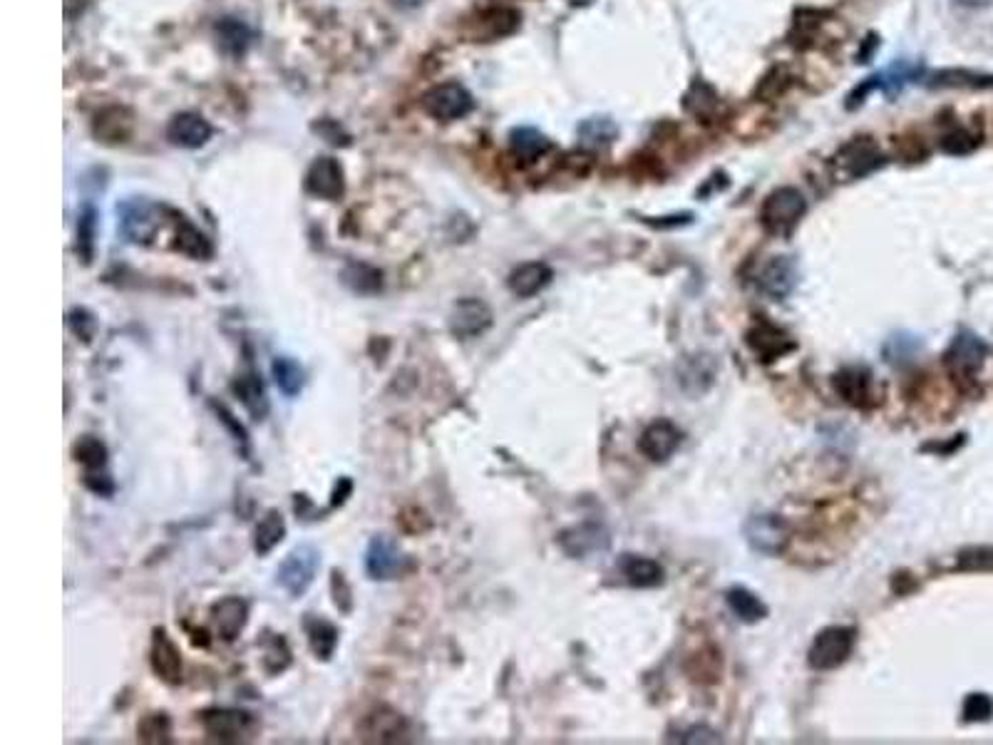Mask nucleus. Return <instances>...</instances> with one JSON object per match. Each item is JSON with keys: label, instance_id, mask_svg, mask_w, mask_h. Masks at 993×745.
<instances>
[{"label": "nucleus", "instance_id": "nucleus-16", "mask_svg": "<svg viewBox=\"0 0 993 745\" xmlns=\"http://www.w3.org/2000/svg\"><path fill=\"white\" fill-rule=\"evenodd\" d=\"M745 539L760 554H780L787 542V529L778 517L755 515L745 522Z\"/></svg>", "mask_w": 993, "mask_h": 745}, {"label": "nucleus", "instance_id": "nucleus-38", "mask_svg": "<svg viewBox=\"0 0 993 745\" xmlns=\"http://www.w3.org/2000/svg\"><path fill=\"white\" fill-rule=\"evenodd\" d=\"M683 107L696 117H710L718 110V95L706 82H696L683 97Z\"/></svg>", "mask_w": 993, "mask_h": 745}, {"label": "nucleus", "instance_id": "nucleus-52", "mask_svg": "<svg viewBox=\"0 0 993 745\" xmlns=\"http://www.w3.org/2000/svg\"><path fill=\"white\" fill-rule=\"evenodd\" d=\"M956 3L961 5V8H986V5H991V0H956Z\"/></svg>", "mask_w": 993, "mask_h": 745}, {"label": "nucleus", "instance_id": "nucleus-36", "mask_svg": "<svg viewBox=\"0 0 993 745\" xmlns=\"http://www.w3.org/2000/svg\"><path fill=\"white\" fill-rule=\"evenodd\" d=\"M72 457L80 465H85L87 472L102 470L107 465V447L95 435H85V438L77 440L75 447H72Z\"/></svg>", "mask_w": 993, "mask_h": 745}, {"label": "nucleus", "instance_id": "nucleus-13", "mask_svg": "<svg viewBox=\"0 0 993 745\" xmlns=\"http://www.w3.org/2000/svg\"><path fill=\"white\" fill-rule=\"evenodd\" d=\"M306 189L308 194L326 202H336L346 192V177H343V167L338 159L333 157H318L306 172Z\"/></svg>", "mask_w": 993, "mask_h": 745}, {"label": "nucleus", "instance_id": "nucleus-31", "mask_svg": "<svg viewBox=\"0 0 993 745\" xmlns=\"http://www.w3.org/2000/svg\"><path fill=\"white\" fill-rule=\"evenodd\" d=\"M343 281L348 289L360 296H373L383 289V274L375 266L360 264V261H353L343 269Z\"/></svg>", "mask_w": 993, "mask_h": 745}, {"label": "nucleus", "instance_id": "nucleus-5", "mask_svg": "<svg viewBox=\"0 0 993 745\" xmlns=\"http://www.w3.org/2000/svg\"><path fill=\"white\" fill-rule=\"evenodd\" d=\"M120 231L130 244H149L157 236L162 224V207L149 202L147 197H127L117 204Z\"/></svg>", "mask_w": 993, "mask_h": 745}, {"label": "nucleus", "instance_id": "nucleus-53", "mask_svg": "<svg viewBox=\"0 0 993 745\" xmlns=\"http://www.w3.org/2000/svg\"><path fill=\"white\" fill-rule=\"evenodd\" d=\"M393 5H398V8H405V10H410V8H418V5H423L425 0H390Z\"/></svg>", "mask_w": 993, "mask_h": 745}, {"label": "nucleus", "instance_id": "nucleus-14", "mask_svg": "<svg viewBox=\"0 0 993 745\" xmlns=\"http://www.w3.org/2000/svg\"><path fill=\"white\" fill-rule=\"evenodd\" d=\"M745 341H748V346L753 348L755 356L765 363L778 361V358L795 351V341H792L782 328L773 326V323L768 321L755 323V326L748 331V336H745Z\"/></svg>", "mask_w": 993, "mask_h": 745}, {"label": "nucleus", "instance_id": "nucleus-42", "mask_svg": "<svg viewBox=\"0 0 993 745\" xmlns=\"http://www.w3.org/2000/svg\"><path fill=\"white\" fill-rule=\"evenodd\" d=\"M579 135L584 142H596V145H606L616 137V125L606 117H594V120H586L584 125L579 127Z\"/></svg>", "mask_w": 993, "mask_h": 745}, {"label": "nucleus", "instance_id": "nucleus-4", "mask_svg": "<svg viewBox=\"0 0 993 745\" xmlns=\"http://www.w3.org/2000/svg\"><path fill=\"white\" fill-rule=\"evenodd\" d=\"M410 569H413V562L395 539H390L388 534H378L370 539L368 549H365V574L373 582H393V579L405 577Z\"/></svg>", "mask_w": 993, "mask_h": 745}, {"label": "nucleus", "instance_id": "nucleus-19", "mask_svg": "<svg viewBox=\"0 0 993 745\" xmlns=\"http://www.w3.org/2000/svg\"><path fill=\"white\" fill-rule=\"evenodd\" d=\"M554 279V271L549 269L544 261H527V264L517 266V269L509 274L507 286L517 298H532L537 296L539 291L547 289Z\"/></svg>", "mask_w": 993, "mask_h": 745}, {"label": "nucleus", "instance_id": "nucleus-49", "mask_svg": "<svg viewBox=\"0 0 993 745\" xmlns=\"http://www.w3.org/2000/svg\"><path fill=\"white\" fill-rule=\"evenodd\" d=\"M785 85H787V75H785V70H773L770 75H765V80L760 82V87H758V95H763V97H775L778 92L785 90Z\"/></svg>", "mask_w": 993, "mask_h": 745}, {"label": "nucleus", "instance_id": "nucleus-27", "mask_svg": "<svg viewBox=\"0 0 993 745\" xmlns=\"http://www.w3.org/2000/svg\"><path fill=\"white\" fill-rule=\"evenodd\" d=\"M929 87H969V90H993V75L964 68H946L929 77Z\"/></svg>", "mask_w": 993, "mask_h": 745}, {"label": "nucleus", "instance_id": "nucleus-34", "mask_svg": "<svg viewBox=\"0 0 993 745\" xmlns=\"http://www.w3.org/2000/svg\"><path fill=\"white\" fill-rule=\"evenodd\" d=\"M517 25H519V15L514 13V10L497 8V10H490V13L482 15L480 33L477 35L485 40H495V38H502V35L512 33Z\"/></svg>", "mask_w": 993, "mask_h": 745}, {"label": "nucleus", "instance_id": "nucleus-11", "mask_svg": "<svg viewBox=\"0 0 993 745\" xmlns=\"http://www.w3.org/2000/svg\"><path fill=\"white\" fill-rule=\"evenodd\" d=\"M986 353H989V348H986V343L979 336H974L971 331H961L951 341L944 361L956 378H974L981 371V366H984Z\"/></svg>", "mask_w": 993, "mask_h": 745}, {"label": "nucleus", "instance_id": "nucleus-37", "mask_svg": "<svg viewBox=\"0 0 993 745\" xmlns=\"http://www.w3.org/2000/svg\"><path fill=\"white\" fill-rule=\"evenodd\" d=\"M95 234H97V214L92 207H85L77 217V254L85 264H90L95 256Z\"/></svg>", "mask_w": 993, "mask_h": 745}, {"label": "nucleus", "instance_id": "nucleus-6", "mask_svg": "<svg viewBox=\"0 0 993 745\" xmlns=\"http://www.w3.org/2000/svg\"><path fill=\"white\" fill-rule=\"evenodd\" d=\"M882 164L884 154L877 142L869 140V137H857V140L840 147V152L832 159V172H835L837 182H852V179L867 177Z\"/></svg>", "mask_w": 993, "mask_h": 745}, {"label": "nucleus", "instance_id": "nucleus-15", "mask_svg": "<svg viewBox=\"0 0 993 745\" xmlns=\"http://www.w3.org/2000/svg\"><path fill=\"white\" fill-rule=\"evenodd\" d=\"M212 621L219 639L231 644L249 624V604L241 596H224L212 606Z\"/></svg>", "mask_w": 993, "mask_h": 745}, {"label": "nucleus", "instance_id": "nucleus-51", "mask_svg": "<svg viewBox=\"0 0 993 745\" xmlns=\"http://www.w3.org/2000/svg\"><path fill=\"white\" fill-rule=\"evenodd\" d=\"M351 492H353V482L348 480V477H343V480L336 485V490H333L331 507H341L343 502L348 500V495H351Z\"/></svg>", "mask_w": 993, "mask_h": 745}, {"label": "nucleus", "instance_id": "nucleus-9", "mask_svg": "<svg viewBox=\"0 0 993 745\" xmlns=\"http://www.w3.org/2000/svg\"><path fill=\"white\" fill-rule=\"evenodd\" d=\"M472 107H475V100L460 82H442V85L427 90L423 97V110L432 120L440 122L462 120V117L470 115Z\"/></svg>", "mask_w": 993, "mask_h": 745}, {"label": "nucleus", "instance_id": "nucleus-10", "mask_svg": "<svg viewBox=\"0 0 993 745\" xmlns=\"http://www.w3.org/2000/svg\"><path fill=\"white\" fill-rule=\"evenodd\" d=\"M492 318H495L492 316V308L482 298H460L452 306L447 326H450V333L455 338L470 341V338H477L485 331H490Z\"/></svg>", "mask_w": 993, "mask_h": 745}, {"label": "nucleus", "instance_id": "nucleus-23", "mask_svg": "<svg viewBox=\"0 0 993 745\" xmlns=\"http://www.w3.org/2000/svg\"><path fill=\"white\" fill-rule=\"evenodd\" d=\"M231 390L236 393V398L241 400V405L246 408V413L254 420H264L269 415V395H266L264 383L254 371L239 375V378L231 383Z\"/></svg>", "mask_w": 993, "mask_h": 745}, {"label": "nucleus", "instance_id": "nucleus-22", "mask_svg": "<svg viewBox=\"0 0 993 745\" xmlns=\"http://www.w3.org/2000/svg\"><path fill=\"white\" fill-rule=\"evenodd\" d=\"M303 631H306L308 646H311L313 656L318 661H331L338 649V629L328 619L316 614H306L303 619Z\"/></svg>", "mask_w": 993, "mask_h": 745}, {"label": "nucleus", "instance_id": "nucleus-44", "mask_svg": "<svg viewBox=\"0 0 993 745\" xmlns=\"http://www.w3.org/2000/svg\"><path fill=\"white\" fill-rule=\"evenodd\" d=\"M993 716V701L986 693H971L964 701V718L966 721H989Z\"/></svg>", "mask_w": 993, "mask_h": 745}, {"label": "nucleus", "instance_id": "nucleus-17", "mask_svg": "<svg viewBox=\"0 0 993 745\" xmlns=\"http://www.w3.org/2000/svg\"><path fill=\"white\" fill-rule=\"evenodd\" d=\"M681 440L683 433L671 420H656V423H651L641 433L639 450L651 462H666L681 447Z\"/></svg>", "mask_w": 993, "mask_h": 745}, {"label": "nucleus", "instance_id": "nucleus-21", "mask_svg": "<svg viewBox=\"0 0 993 745\" xmlns=\"http://www.w3.org/2000/svg\"><path fill=\"white\" fill-rule=\"evenodd\" d=\"M835 390L845 403L864 405L872 403V373L862 366H847L835 375Z\"/></svg>", "mask_w": 993, "mask_h": 745}, {"label": "nucleus", "instance_id": "nucleus-8", "mask_svg": "<svg viewBox=\"0 0 993 745\" xmlns=\"http://www.w3.org/2000/svg\"><path fill=\"white\" fill-rule=\"evenodd\" d=\"M363 743H405L410 738V721L390 706H378L363 716L358 726Z\"/></svg>", "mask_w": 993, "mask_h": 745}, {"label": "nucleus", "instance_id": "nucleus-33", "mask_svg": "<svg viewBox=\"0 0 993 745\" xmlns=\"http://www.w3.org/2000/svg\"><path fill=\"white\" fill-rule=\"evenodd\" d=\"M574 542H579V547L571 552V557H584V554L596 552V549L609 547V537H606V532L601 527H576L571 529V532H564L562 537L564 547Z\"/></svg>", "mask_w": 993, "mask_h": 745}, {"label": "nucleus", "instance_id": "nucleus-43", "mask_svg": "<svg viewBox=\"0 0 993 745\" xmlns=\"http://www.w3.org/2000/svg\"><path fill=\"white\" fill-rule=\"evenodd\" d=\"M959 567L966 572H993V549L969 547L959 554Z\"/></svg>", "mask_w": 993, "mask_h": 745}, {"label": "nucleus", "instance_id": "nucleus-7", "mask_svg": "<svg viewBox=\"0 0 993 745\" xmlns=\"http://www.w3.org/2000/svg\"><path fill=\"white\" fill-rule=\"evenodd\" d=\"M854 649V629L850 626H827L815 636L810 646V666L815 671H832L850 659Z\"/></svg>", "mask_w": 993, "mask_h": 745}, {"label": "nucleus", "instance_id": "nucleus-48", "mask_svg": "<svg viewBox=\"0 0 993 745\" xmlns=\"http://www.w3.org/2000/svg\"><path fill=\"white\" fill-rule=\"evenodd\" d=\"M85 487H87V490L95 492V495H102V497H107V495H112V492H115V482H112V477L105 475V472H100V470L87 472V475H85Z\"/></svg>", "mask_w": 993, "mask_h": 745}, {"label": "nucleus", "instance_id": "nucleus-32", "mask_svg": "<svg viewBox=\"0 0 993 745\" xmlns=\"http://www.w3.org/2000/svg\"><path fill=\"white\" fill-rule=\"evenodd\" d=\"M509 147H512V152L517 154L519 159H524V162H534V159H539L549 147H552V142H549L542 132L534 130V127H517V130L509 135Z\"/></svg>", "mask_w": 993, "mask_h": 745}, {"label": "nucleus", "instance_id": "nucleus-26", "mask_svg": "<svg viewBox=\"0 0 993 745\" xmlns=\"http://www.w3.org/2000/svg\"><path fill=\"white\" fill-rule=\"evenodd\" d=\"M621 569L626 574V582L636 589H653L663 582V567L653 559L636 557V554H626Z\"/></svg>", "mask_w": 993, "mask_h": 745}, {"label": "nucleus", "instance_id": "nucleus-20", "mask_svg": "<svg viewBox=\"0 0 993 745\" xmlns=\"http://www.w3.org/2000/svg\"><path fill=\"white\" fill-rule=\"evenodd\" d=\"M758 284L765 294L773 298L790 296V291L795 289L797 284L795 261H792L790 256H773V259L763 266V271H760Z\"/></svg>", "mask_w": 993, "mask_h": 745}, {"label": "nucleus", "instance_id": "nucleus-12", "mask_svg": "<svg viewBox=\"0 0 993 745\" xmlns=\"http://www.w3.org/2000/svg\"><path fill=\"white\" fill-rule=\"evenodd\" d=\"M149 664H152V671L157 673L159 681L169 683V686H177L184 678V661H182V651L174 644L172 636L167 634V629H154L152 634V646H149Z\"/></svg>", "mask_w": 993, "mask_h": 745}, {"label": "nucleus", "instance_id": "nucleus-30", "mask_svg": "<svg viewBox=\"0 0 993 745\" xmlns=\"http://www.w3.org/2000/svg\"><path fill=\"white\" fill-rule=\"evenodd\" d=\"M725 599H728L730 611H733L740 621H745V624H758L760 619L768 616V606L745 587H733L728 594H725Z\"/></svg>", "mask_w": 993, "mask_h": 745}, {"label": "nucleus", "instance_id": "nucleus-45", "mask_svg": "<svg viewBox=\"0 0 993 745\" xmlns=\"http://www.w3.org/2000/svg\"><path fill=\"white\" fill-rule=\"evenodd\" d=\"M209 405H212V410L216 413V418H219L221 423H224L226 428H229V433L234 435V440H236V443H241V445H249V433H246V430H244V425H241L239 420L234 418V413H231V410L226 408L224 403H216V400H212V403H209Z\"/></svg>", "mask_w": 993, "mask_h": 745}, {"label": "nucleus", "instance_id": "nucleus-41", "mask_svg": "<svg viewBox=\"0 0 993 745\" xmlns=\"http://www.w3.org/2000/svg\"><path fill=\"white\" fill-rule=\"evenodd\" d=\"M979 137L974 132L964 130V127H954V130L946 132L941 137V149L946 154H954V157H961V154H971L976 147H979Z\"/></svg>", "mask_w": 993, "mask_h": 745}, {"label": "nucleus", "instance_id": "nucleus-18", "mask_svg": "<svg viewBox=\"0 0 993 745\" xmlns=\"http://www.w3.org/2000/svg\"><path fill=\"white\" fill-rule=\"evenodd\" d=\"M167 140L184 149H199L212 140V125L197 112H179L169 120Z\"/></svg>", "mask_w": 993, "mask_h": 745}, {"label": "nucleus", "instance_id": "nucleus-1", "mask_svg": "<svg viewBox=\"0 0 993 745\" xmlns=\"http://www.w3.org/2000/svg\"><path fill=\"white\" fill-rule=\"evenodd\" d=\"M318 567H321V552L313 544H298L281 562L279 572H276V584L291 599H301L311 589V584L316 582Z\"/></svg>", "mask_w": 993, "mask_h": 745}, {"label": "nucleus", "instance_id": "nucleus-29", "mask_svg": "<svg viewBox=\"0 0 993 745\" xmlns=\"http://www.w3.org/2000/svg\"><path fill=\"white\" fill-rule=\"evenodd\" d=\"M271 375H274V383L286 398H296L303 390V383H306V373H303L301 363L291 356H276L274 363H271Z\"/></svg>", "mask_w": 993, "mask_h": 745}, {"label": "nucleus", "instance_id": "nucleus-50", "mask_svg": "<svg viewBox=\"0 0 993 745\" xmlns=\"http://www.w3.org/2000/svg\"><path fill=\"white\" fill-rule=\"evenodd\" d=\"M718 741L720 738L715 736L713 731H708V728H691V731L681 738V743H718Z\"/></svg>", "mask_w": 993, "mask_h": 745}, {"label": "nucleus", "instance_id": "nucleus-47", "mask_svg": "<svg viewBox=\"0 0 993 745\" xmlns=\"http://www.w3.org/2000/svg\"><path fill=\"white\" fill-rule=\"evenodd\" d=\"M68 321H70L72 331H75L77 336L82 338V341H87V343L92 341L97 323H95V316H92L90 311H85V308H75V311H72L68 316Z\"/></svg>", "mask_w": 993, "mask_h": 745}, {"label": "nucleus", "instance_id": "nucleus-46", "mask_svg": "<svg viewBox=\"0 0 993 745\" xmlns=\"http://www.w3.org/2000/svg\"><path fill=\"white\" fill-rule=\"evenodd\" d=\"M331 589H333V601H336V606L341 611H351L353 609V589H351V584L346 582V577H343V572H338V569H333L331 572Z\"/></svg>", "mask_w": 993, "mask_h": 745}, {"label": "nucleus", "instance_id": "nucleus-25", "mask_svg": "<svg viewBox=\"0 0 993 745\" xmlns=\"http://www.w3.org/2000/svg\"><path fill=\"white\" fill-rule=\"evenodd\" d=\"M286 537V520L279 510H269L264 517H261L259 524H256L254 532V549L259 557H266V554L274 552Z\"/></svg>", "mask_w": 993, "mask_h": 745}, {"label": "nucleus", "instance_id": "nucleus-40", "mask_svg": "<svg viewBox=\"0 0 993 745\" xmlns=\"http://www.w3.org/2000/svg\"><path fill=\"white\" fill-rule=\"evenodd\" d=\"M288 664H291V651H288L286 641L281 636H274V639L264 641V669L271 676L276 673L286 671Z\"/></svg>", "mask_w": 993, "mask_h": 745}, {"label": "nucleus", "instance_id": "nucleus-24", "mask_svg": "<svg viewBox=\"0 0 993 745\" xmlns=\"http://www.w3.org/2000/svg\"><path fill=\"white\" fill-rule=\"evenodd\" d=\"M216 40L219 48L231 58H244L251 45V28L239 18H221L216 23Z\"/></svg>", "mask_w": 993, "mask_h": 745}, {"label": "nucleus", "instance_id": "nucleus-3", "mask_svg": "<svg viewBox=\"0 0 993 745\" xmlns=\"http://www.w3.org/2000/svg\"><path fill=\"white\" fill-rule=\"evenodd\" d=\"M807 202L805 194L795 187H780L775 189L773 194H768V199L763 202V209H760V222H763L765 231L775 236H785L795 229L797 222L805 214Z\"/></svg>", "mask_w": 993, "mask_h": 745}, {"label": "nucleus", "instance_id": "nucleus-54", "mask_svg": "<svg viewBox=\"0 0 993 745\" xmlns=\"http://www.w3.org/2000/svg\"><path fill=\"white\" fill-rule=\"evenodd\" d=\"M571 3H589V0H571Z\"/></svg>", "mask_w": 993, "mask_h": 745}, {"label": "nucleus", "instance_id": "nucleus-39", "mask_svg": "<svg viewBox=\"0 0 993 745\" xmlns=\"http://www.w3.org/2000/svg\"><path fill=\"white\" fill-rule=\"evenodd\" d=\"M130 132V120H125V112L122 110H107L97 117L95 122V135L102 137L107 142H122Z\"/></svg>", "mask_w": 993, "mask_h": 745}, {"label": "nucleus", "instance_id": "nucleus-28", "mask_svg": "<svg viewBox=\"0 0 993 745\" xmlns=\"http://www.w3.org/2000/svg\"><path fill=\"white\" fill-rule=\"evenodd\" d=\"M177 251H182L189 259H212L214 246L202 231L197 229L189 219L179 217L177 214Z\"/></svg>", "mask_w": 993, "mask_h": 745}, {"label": "nucleus", "instance_id": "nucleus-35", "mask_svg": "<svg viewBox=\"0 0 993 745\" xmlns=\"http://www.w3.org/2000/svg\"><path fill=\"white\" fill-rule=\"evenodd\" d=\"M137 738L142 743H172V718L167 713H147L140 723H137Z\"/></svg>", "mask_w": 993, "mask_h": 745}, {"label": "nucleus", "instance_id": "nucleus-2", "mask_svg": "<svg viewBox=\"0 0 993 745\" xmlns=\"http://www.w3.org/2000/svg\"><path fill=\"white\" fill-rule=\"evenodd\" d=\"M199 721L209 741L214 743H244L259 731V721L249 711L239 708H209Z\"/></svg>", "mask_w": 993, "mask_h": 745}]
</instances>
